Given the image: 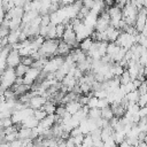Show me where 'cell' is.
<instances>
[{"label": "cell", "mask_w": 147, "mask_h": 147, "mask_svg": "<svg viewBox=\"0 0 147 147\" xmlns=\"http://www.w3.org/2000/svg\"><path fill=\"white\" fill-rule=\"evenodd\" d=\"M110 107H111V109H113L114 116H116V117H118V118L123 117V116L125 115V113H126V108H125L122 103L114 102V103L110 105Z\"/></svg>", "instance_id": "52a82bcc"}, {"label": "cell", "mask_w": 147, "mask_h": 147, "mask_svg": "<svg viewBox=\"0 0 147 147\" xmlns=\"http://www.w3.org/2000/svg\"><path fill=\"white\" fill-rule=\"evenodd\" d=\"M132 79H131V76H130V74H129V70L127 69H125L124 71H123V74L119 76V82H121V84H127L129 82H131Z\"/></svg>", "instance_id": "cb8c5ba5"}, {"label": "cell", "mask_w": 147, "mask_h": 147, "mask_svg": "<svg viewBox=\"0 0 147 147\" xmlns=\"http://www.w3.org/2000/svg\"><path fill=\"white\" fill-rule=\"evenodd\" d=\"M83 107V105L78 101V100H74V101H69L68 103H65V109L68 113H70L71 115L76 114L78 110H80Z\"/></svg>", "instance_id": "8992f818"}, {"label": "cell", "mask_w": 147, "mask_h": 147, "mask_svg": "<svg viewBox=\"0 0 147 147\" xmlns=\"http://www.w3.org/2000/svg\"><path fill=\"white\" fill-rule=\"evenodd\" d=\"M84 137H85V134H83V133H80V134H78L76 137H72V139L75 141V145L76 146H82L83 140H84Z\"/></svg>", "instance_id": "d6a6232c"}, {"label": "cell", "mask_w": 147, "mask_h": 147, "mask_svg": "<svg viewBox=\"0 0 147 147\" xmlns=\"http://www.w3.org/2000/svg\"><path fill=\"white\" fill-rule=\"evenodd\" d=\"M82 146H93V139H92V136H91L90 133L85 134Z\"/></svg>", "instance_id": "83f0119b"}, {"label": "cell", "mask_w": 147, "mask_h": 147, "mask_svg": "<svg viewBox=\"0 0 147 147\" xmlns=\"http://www.w3.org/2000/svg\"><path fill=\"white\" fill-rule=\"evenodd\" d=\"M140 107H145L146 105H147V94L145 93V94H140V96H139V100H138V102H137Z\"/></svg>", "instance_id": "836d02e7"}, {"label": "cell", "mask_w": 147, "mask_h": 147, "mask_svg": "<svg viewBox=\"0 0 147 147\" xmlns=\"http://www.w3.org/2000/svg\"><path fill=\"white\" fill-rule=\"evenodd\" d=\"M141 33H142L144 36H147V20H146V23H145V26H144V29H142Z\"/></svg>", "instance_id": "ab89813d"}, {"label": "cell", "mask_w": 147, "mask_h": 147, "mask_svg": "<svg viewBox=\"0 0 147 147\" xmlns=\"http://www.w3.org/2000/svg\"><path fill=\"white\" fill-rule=\"evenodd\" d=\"M101 117L106 118V119H110L114 117V113H113V109L110 107V105L101 108Z\"/></svg>", "instance_id": "ffe728a7"}, {"label": "cell", "mask_w": 147, "mask_h": 147, "mask_svg": "<svg viewBox=\"0 0 147 147\" xmlns=\"http://www.w3.org/2000/svg\"><path fill=\"white\" fill-rule=\"evenodd\" d=\"M16 74H15V68L13 67H7L2 74H1V77H0V86L3 87L5 90L7 88H10L14 83H15V79H16Z\"/></svg>", "instance_id": "7a4b0ae2"}, {"label": "cell", "mask_w": 147, "mask_h": 147, "mask_svg": "<svg viewBox=\"0 0 147 147\" xmlns=\"http://www.w3.org/2000/svg\"><path fill=\"white\" fill-rule=\"evenodd\" d=\"M98 101H99V98H96L95 95H92L87 102V106L90 108H94V107H98Z\"/></svg>", "instance_id": "f546056e"}, {"label": "cell", "mask_w": 147, "mask_h": 147, "mask_svg": "<svg viewBox=\"0 0 147 147\" xmlns=\"http://www.w3.org/2000/svg\"><path fill=\"white\" fill-rule=\"evenodd\" d=\"M41 70L40 69H37V68H33V67H30L29 70L26 71V74L23 76V84H28V85H32L37 78L39 77Z\"/></svg>", "instance_id": "3957f363"}, {"label": "cell", "mask_w": 147, "mask_h": 147, "mask_svg": "<svg viewBox=\"0 0 147 147\" xmlns=\"http://www.w3.org/2000/svg\"><path fill=\"white\" fill-rule=\"evenodd\" d=\"M98 16H99V15H96V14H94V13H92V11L90 10V13L84 17L83 22H84V24L87 25V26L95 28V24H96V21H98Z\"/></svg>", "instance_id": "30bf717a"}, {"label": "cell", "mask_w": 147, "mask_h": 147, "mask_svg": "<svg viewBox=\"0 0 147 147\" xmlns=\"http://www.w3.org/2000/svg\"><path fill=\"white\" fill-rule=\"evenodd\" d=\"M62 84L63 85H65L68 88H69V91H72V88H74V86L75 85H77L78 84V80L72 76V75H70V74H68L64 78H63V80H62Z\"/></svg>", "instance_id": "4fadbf2b"}, {"label": "cell", "mask_w": 147, "mask_h": 147, "mask_svg": "<svg viewBox=\"0 0 147 147\" xmlns=\"http://www.w3.org/2000/svg\"><path fill=\"white\" fill-rule=\"evenodd\" d=\"M55 38H56V25L53 23H49L48 31H47L45 39H55Z\"/></svg>", "instance_id": "44dd1931"}, {"label": "cell", "mask_w": 147, "mask_h": 147, "mask_svg": "<svg viewBox=\"0 0 147 147\" xmlns=\"http://www.w3.org/2000/svg\"><path fill=\"white\" fill-rule=\"evenodd\" d=\"M60 40L57 38L55 39H45V41L42 42V45L40 46V48L38 49L41 56L45 57H53L56 55V51L59 47Z\"/></svg>", "instance_id": "6da1fadb"}, {"label": "cell", "mask_w": 147, "mask_h": 147, "mask_svg": "<svg viewBox=\"0 0 147 147\" xmlns=\"http://www.w3.org/2000/svg\"><path fill=\"white\" fill-rule=\"evenodd\" d=\"M129 1H130V0H115V5L118 6L119 8H123Z\"/></svg>", "instance_id": "d590c367"}, {"label": "cell", "mask_w": 147, "mask_h": 147, "mask_svg": "<svg viewBox=\"0 0 147 147\" xmlns=\"http://www.w3.org/2000/svg\"><path fill=\"white\" fill-rule=\"evenodd\" d=\"M9 146H22V139H20V138L15 139L14 141H11L9 144Z\"/></svg>", "instance_id": "8d00e7d4"}, {"label": "cell", "mask_w": 147, "mask_h": 147, "mask_svg": "<svg viewBox=\"0 0 147 147\" xmlns=\"http://www.w3.org/2000/svg\"><path fill=\"white\" fill-rule=\"evenodd\" d=\"M0 2H2V0H0Z\"/></svg>", "instance_id": "7bdbcfd3"}, {"label": "cell", "mask_w": 147, "mask_h": 147, "mask_svg": "<svg viewBox=\"0 0 147 147\" xmlns=\"http://www.w3.org/2000/svg\"><path fill=\"white\" fill-rule=\"evenodd\" d=\"M108 105H110V103L107 100V98H100L99 101H98V108H103V107H106Z\"/></svg>", "instance_id": "e575fe53"}, {"label": "cell", "mask_w": 147, "mask_h": 147, "mask_svg": "<svg viewBox=\"0 0 147 147\" xmlns=\"http://www.w3.org/2000/svg\"><path fill=\"white\" fill-rule=\"evenodd\" d=\"M138 2H139L142 7H147V0H138Z\"/></svg>", "instance_id": "b9f144b4"}, {"label": "cell", "mask_w": 147, "mask_h": 147, "mask_svg": "<svg viewBox=\"0 0 147 147\" xmlns=\"http://www.w3.org/2000/svg\"><path fill=\"white\" fill-rule=\"evenodd\" d=\"M64 31H65V25L63 23L56 24V38H62Z\"/></svg>", "instance_id": "484cf974"}, {"label": "cell", "mask_w": 147, "mask_h": 147, "mask_svg": "<svg viewBox=\"0 0 147 147\" xmlns=\"http://www.w3.org/2000/svg\"><path fill=\"white\" fill-rule=\"evenodd\" d=\"M33 116L40 122L41 119H44L46 116H47V113H46V110L45 109H42V108H39V109H34V113H33Z\"/></svg>", "instance_id": "603a6c76"}, {"label": "cell", "mask_w": 147, "mask_h": 147, "mask_svg": "<svg viewBox=\"0 0 147 147\" xmlns=\"http://www.w3.org/2000/svg\"><path fill=\"white\" fill-rule=\"evenodd\" d=\"M13 1H14L16 7H24V5H25L23 0H13Z\"/></svg>", "instance_id": "74e56055"}, {"label": "cell", "mask_w": 147, "mask_h": 147, "mask_svg": "<svg viewBox=\"0 0 147 147\" xmlns=\"http://www.w3.org/2000/svg\"><path fill=\"white\" fill-rule=\"evenodd\" d=\"M21 59H22V56L20 55L18 51L11 49V51L9 52L7 59H6V61H7V67H13V68H15L17 64L21 63Z\"/></svg>", "instance_id": "277c9868"}, {"label": "cell", "mask_w": 147, "mask_h": 147, "mask_svg": "<svg viewBox=\"0 0 147 147\" xmlns=\"http://www.w3.org/2000/svg\"><path fill=\"white\" fill-rule=\"evenodd\" d=\"M88 116H90L91 118H94V119L101 117V108H98V107L90 108V110H88Z\"/></svg>", "instance_id": "7402d4cb"}, {"label": "cell", "mask_w": 147, "mask_h": 147, "mask_svg": "<svg viewBox=\"0 0 147 147\" xmlns=\"http://www.w3.org/2000/svg\"><path fill=\"white\" fill-rule=\"evenodd\" d=\"M103 10H106V3L103 0H95L94 1V5L92 6L91 8V11L96 14V15H100Z\"/></svg>", "instance_id": "7c38bea8"}, {"label": "cell", "mask_w": 147, "mask_h": 147, "mask_svg": "<svg viewBox=\"0 0 147 147\" xmlns=\"http://www.w3.org/2000/svg\"><path fill=\"white\" fill-rule=\"evenodd\" d=\"M17 133H18L20 139L32 138V129H30V127H20L17 130Z\"/></svg>", "instance_id": "2e32d148"}, {"label": "cell", "mask_w": 147, "mask_h": 147, "mask_svg": "<svg viewBox=\"0 0 147 147\" xmlns=\"http://www.w3.org/2000/svg\"><path fill=\"white\" fill-rule=\"evenodd\" d=\"M38 124H39V121H38L33 115H31V116H28L26 118H24V119L22 121V123L20 124V126H21V127H30V129H33V127H36Z\"/></svg>", "instance_id": "ba28073f"}, {"label": "cell", "mask_w": 147, "mask_h": 147, "mask_svg": "<svg viewBox=\"0 0 147 147\" xmlns=\"http://www.w3.org/2000/svg\"><path fill=\"white\" fill-rule=\"evenodd\" d=\"M39 15V11L38 10H29V11H25L23 17H22V23H30L34 17H37Z\"/></svg>", "instance_id": "9a60e30c"}, {"label": "cell", "mask_w": 147, "mask_h": 147, "mask_svg": "<svg viewBox=\"0 0 147 147\" xmlns=\"http://www.w3.org/2000/svg\"><path fill=\"white\" fill-rule=\"evenodd\" d=\"M90 8H87V7H85V6H82L80 7V9H79V11H78V14H77V17L78 18H80L82 21L84 20V17L90 13Z\"/></svg>", "instance_id": "d4e9b609"}, {"label": "cell", "mask_w": 147, "mask_h": 147, "mask_svg": "<svg viewBox=\"0 0 147 147\" xmlns=\"http://www.w3.org/2000/svg\"><path fill=\"white\" fill-rule=\"evenodd\" d=\"M29 65H26V64H23V63H20V64H17L16 67H15V74H16V76L17 77H23L25 74H26V71L29 70Z\"/></svg>", "instance_id": "e0dca14e"}, {"label": "cell", "mask_w": 147, "mask_h": 147, "mask_svg": "<svg viewBox=\"0 0 147 147\" xmlns=\"http://www.w3.org/2000/svg\"><path fill=\"white\" fill-rule=\"evenodd\" d=\"M46 101H47V98H45L44 95H34L30 99L29 106L32 109H39V108H42Z\"/></svg>", "instance_id": "5b68a950"}, {"label": "cell", "mask_w": 147, "mask_h": 147, "mask_svg": "<svg viewBox=\"0 0 147 147\" xmlns=\"http://www.w3.org/2000/svg\"><path fill=\"white\" fill-rule=\"evenodd\" d=\"M14 124V122H13V119H11V117H6V118H2L1 119V126L5 129V127H8V126H10V125H13Z\"/></svg>", "instance_id": "1f68e13d"}, {"label": "cell", "mask_w": 147, "mask_h": 147, "mask_svg": "<svg viewBox=\"0 0 147 147\" xmlns=\"http://www.w3.org/2000/svg\"><path fill=\"white\" fill-rule=\"evenodd\" d=\"M93 41H94V39H93L92 37H87V38L83 39V40L79 42V48H80L82 51H84L85 53H87V52L90 51V48H91Z\"/></svg>", "instance_id": "5bb4252c"}, {"label": "cell", "mask_w": 147, "mask_h": 147, "mask_svg": "<svg viewBox=\"0 0 147 147\" xmlns=\"http://www.w3.org/2000/svg\"><path fill=\"white\" fill-rule=\"evenodd\" d=\"M93 145H94V146H103V140H102V139L94 140V141H93Z\"/></svg>", "instance_id": "f35d334b"}, {"label": "cell", "mask_w": 147, "mask_h": 147, "mask_svg": "<svg viewBox=\"0 0 147 147\" xmlns=\"http://www.w3.org/2000/svg\"><path fill=\"white\" fill-rule=\"evenodd\" d=\"M139 96H140V93H139L138 88L137 90H133V91H131V92H129V93L125 94V98L127 99L129 102H138Z\"/></svg>", "instance_id": "ac0fdd59"}, {"label": "cell", "mask_w": 147, "mask_h": 147, "mask_svg": "<svg viewBox=\"0 0 147 147\" xmlns=\"http://www.w3.org/2000/svg\"><path fill=\"white\" fill-rule=\"evenodd\" d=\"M18 138V133H17V131H15V132H11V133H8V134H6L5 136V141H7V142H11V141H14L15 139H17Z\"/></svg>", "instance_id": "4316f807"}, {"label": "cell", "mask_w": 147, "mask_h": 147, "mask_svg": "<svg viewBox=\"0 0 147 147\" xmlns=\"http://www.w3.org/2000/svg\"><path fill=\"white\" fill-rule=\"evenodd\" d=\"M67 113V109H65V107L64 106H59V107H56V110H55V114L60 117V118H62L63 116H64V114Z\"/></svg>", "instance_id": "4dcf8cb0"}, {"label": "cell", "mask_w": 147, "mask_h": 147, "mask_svg": "<svg viewBox=\"0 0 147 147\" xmlns=\"http://www.w3.org/2000/svg\"><path fill=\"white\" fill-rule=\"evenodd\" d=\"M33 57L31 56V55H29V56H22V59H21V63H23V64H26V65H29V67H31V64L33 63Z\"/></svg>", "instance_id": "f1b7e54d"}, {"label": "cell", "mask_w": 147, "mask_h": 147, "mask_svg": "<svg viewBox=\"0 0 147 147\" xmlns=\"http://www.w3.org/2000/svg\"><path fill=\"white\" fill-rule=\"evenodd\" d=\"M71 52V47L65 42V41H60L57 51H56V55H61V56H67L68 54H70Z\"/></svg>", "instance_id": "8fae6325"}, {"label": "cell", "mask_w": 147, "mask_h": 147, "mask_svg": "<svg viewBox=\"0 0 147 147\" xmlns=\"http://www.w3.org/2000/svg\"><path fill=\"white\" fill-rule=\"evenodd\" d=\"M106 33H107V37H108L109 41H116V39L118 38V36L121 33V30L115 28V26H113V25H109L106 29Z\"/></svg>", "instance_id": "9c48e42d"}, {"label": "cell", "mask_w": 147, "mask_h": 147, "mask_svg": "<svg viewBox=\"0 0 147 147\" xmlns=\"http://www.w3.org/2000/svg\"><path fill=\"white\" fill-rule=\"evenodd\" d=\"M42 109H45L47 114H55V110H56L55 102L52 101V100H47L45 102V105L42 106Z\"/></svg>", "instance_id": "d6986e66"}, {"label": "cell", "mask_w": 147, "mask_h": 147, "mask_svg": "<svg viewBox=\"0 0 147 147\" xmlns=\"http://www.w3.org/2000/svg\"><path fill=\"white\" fill-rule=\"evenodd\" d=\"M103 1H105V3H106L107 6H111V5L115 3V0H103Z\"/></svg>", "instance_id": "60d3db41"}]
</instances>
